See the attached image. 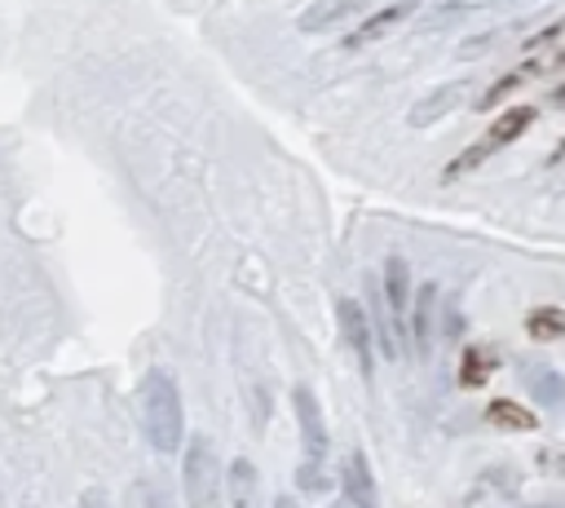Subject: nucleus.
I'll return each instance as SVG.
<instances>
[{
	"instance_id": "7ed1b4c3",
	"label": "nucleus",
	"mask_w": 565,
	"mask_h": 508,
	"mask_svg": "<svg viewBox=\"0 0 565 508\" xmlns=\"http://www.w3.org/2000/svg\"><path fill=\"white\" fill-rule=\"evenodd\" d=\"M181 486H185V504L190 508H212L216 490H221V464L207 437H190L185 442V459H181Z\"/></svg>"
},
{
	"instance_id": "20e7f679",
	"label": "nucleus",
	"mask_w": 565,
	"mask_h": 508,
	"mask_svg": "<svg viewBox=\"0 0 565 508\" xmlns=\"http://www.w3.org/2000/svg\"><path fill=\"white\" fill-rule=\"evenodd\" d=\"M335 318H340V331H344V340H349L362 375H371V327H366L362 305L353 296H344V300H335Z\"/></svg>"
},
{
	"instance_id": "ddd939ff",
	"label": "nucleus",
	"mask_w": 565,
	"mask_h": 508,
	"mask_svg": "<svg viewBox=\"0 0 565 508\" xmlns=\"http://www.w3.org/2000/svg\"><path fill=\"white\" fill-rule=\"evenodd\" d=\"M494 367H499V353H494L490 345H468V349H463V362H459V384H463V389H477V384L490 380Z\"/></svg>"
},
{
	"instance_id": "2eb2a0df",
	"label": "nucleus",
	"mask_w": 565,
	"mask_h": 508,
	"mask_svg": "<svg viewBox=\"0 0 565 508\" xmlns=\"http://www.w3.org/2000/svg\"><path fill=\"white\" fill-rule=\"evenodd\" d=\"M525 331H530V340H556V336H565V309H556V305L530 309Z\"/></svg>"
},
{
	"instance_id": "a211bd4d",
	"label": "nucleus",
	"mask_w": 565,
	"mask_h": 508,
	"mask_svg": "<svg viewBox=\"0 0 565 508\" xmlns=\"http://www.w3.org/2000/svg\"><path fill=\"white\" fill-rule=\"evenodd\" d=\"M490 4H503V0H441L433 9V22H446L455 13H477V9H490Z\"/></svg>"
},
{
	"instance_id": "5701e85b",
	"label": "nucleus",
	"mask_w": 565,
	"mask_h": 508,
	"mask_svg": "<svg viewBox=\"0 0 565 508\" xmlns=\"http://www.w3.org/2000/svg\"><path fill=\"white\" fill-rule=\"evenodd\" d=\"M331 508H358V504H349V499H340V504H331Z\"/></svg>"
},
{
	"instance_id": "aec40b11",
	"label": "nucleus",
	"mask_w": 565,
	"mask_h": 508,
	"mask_svg": "<svg viewBox=\"0 0 565 508\" xmlns=\"http://www.w3.org/2000/svg\"><path fill=\"white\" fill-rule=\"evenodd\" d=\"M75 508H110V499H106V490H97V486H88L84 495H79V504Z\"/></svg>"
},
{
	"instance_id": "393cba45",
	"label": "nucleus",
	"mask_w": 565,
	"mask_h": 508,
	"mask_svg": "<svg viewBox=\"0 0 565 508\" xmlns=\"http://www.w3.org/2000/svg\"><path fill=\"white\" fill-rule=\"evenodd\" d=\"M539 508H561V504H539Z\"/></svg>"
},
{
	"instance_id": "4be33fe9",
	"label": "nucleus",
	"mask_w": 565,
	"mask_h": 508,
	"mask_svg": "<svg viewBox=\"0 0 565 508\" xmlns=\"http://www.w3.org/2000/svg\"><path fill=\"white\" fill-rule=\"evenodd\" d=\"M552 163H565V137H561V146L552 150Z\"/></svg>"
},
{
	"instance_id": "6ab92c4d",
	"label": "nucleus",
	"mask_w": 565,
	"mask_h": 508,
	"mask_svg": "<svg viewBox=\"0 0 565 508\" xmlns=\"http://www.w3.org/2000/svg\"><path fill=\"white\" fill-rule=\"evenodd\" d=\"M296 486H300L305 495H318V490H327L331 481H327V473L318 468V459H309V464H300V468H296Z\"/></svg>"
},
{
	"instance_id": "4468645a",
	"label": "nucleus",
	"mask_w": 565,
	"mask_h": 508,
	"mask_svg": "<svg viewBox=\"0 0 565 508\" xmlns=\"http://www.w3.org/2000/svg\"><path fill=\"white\" fill-rule=\"evenodd\" d=\"M486 420H490L494 428H512V433H530V428L539 424L534 411H525V406H516V402H508V398H494V402L486 406Z\"/></svg>"
},
{
	"instance_id": "6e6552de",
	"label": "nucleus",
	"mask_w": 565,
	"mask_h": 508,
	"mask_svg": "<svg viewBox=\"0 0 565 508\" xmlns=\"http://www.w3.org/2000/svg\"><path fill=\"white\" fill-rule=\"evenodd\" d=\"M371 0H313L300 18H296V27L300 31H331V27H340V22H349L353 13H362Z\"/></svg>"
},
{
	"instance_id": "39448f33",
	"label": "nucleus",
	"mask_w": 565,
	"mask_h": 508,
	"mask_svg": "<svg viewBox=\"0 0 565 508\" xmlns=\"http://www.w3.org/2000/svg\"><path fill=\"white\" fill-rule=\"evenodd\" d=\"M463 93H468V84H463V80H455V84H441V88L424 93V97L406 110V124H411V128H428V124H437L441 115H450V110L463 102Z\"/></svg>"
},
{
	"instance_id": "9d476101",
	"label": "nucleus",
	"mask_w": 565,
	"mask_h": 508,
	"mask_svg": "<svg viewBox=\"0 0 565 508\" xmlns=\"http://www.w3.org/2000/svg\"><path fill=\"white\" fill-rule=\"evenodd\" d=\"M384 300H388V314L397 322H406V314H411V269H406L402 256L384 261Z\"/></svg>"
},
{
	"instance_id": "0eeeda50",
	"label": "nucleus",
	"mask_w": 565,
	"mask_h": 508,
	"mask_svg": "<svg viewBox=\"0 0 565 508\" xmlns=\"http://www.w3.org/2000/svg\"><path fill=\"white\" fill-rule=\"evenodd\" d=\"M291 402H296V420H300V442H305L309 459H322V455H327V424H322V411H318L313 393H309V389H296V393H291Z\"/></svg>"
},
{
	"instance_id": "b1692460",
	"label": "nucleus",
	"mask_w": 565,
	"mask_h": 508,
	"mask_svg": "<svg viewBox=\"0 0 565 508\" xmlns=\"http://www.w3.org/2000/svg\"><path fill=\"white\" fill-rule=\"evenodd\" d=\"M556 102H565V84H561V88H556Z\"/></svg>"
},
{
	"instance_id": "423d86ee",
	"label": "nucleus",
	"mask_w": 565,
	"mask_h": 508,
	"mask_svg": "<svg viewBox=\"0 0 565 508\" xmlns=\"http://www.w3.org/2000/svg\"><path fill=\"white\" fill-rule=\"evenodd\" d=\"M415 13V0H393L388 9H380V13H371L362 27H353L349 35H344V49H362V44H375V40H384L397 22H406Z\"/></svg>"
},
{
	"instance_id": "9b49d317",
	"label": "nucleus",
	"mask_w": 565,
	"mask_h": 508,
	"mask_svg": "<svg viewBox=\"0 0 565 508\" xmlns=\"http://www.w3.org/2000/svg\"><path fill=\"white\" fill-rule=\"evenodd\" d=\"M433 309H437V287H433V283H424V287H419V296H415V305H411V336H415L419 358L433 349Z\"/></svg>"
},
{
	"instance_id": "412c9836",
	"label": "nucleus",
	"mask_w": 565,
	"mask_h": 508,
	"mask_svg": "<svg viewBox=\"0 0 565 508\" xmlns=\"http://www.w3.org/2000/svg\"><path fill=\"white\" fill-rule=\"evenodd\" d=\"M274 508H300V504H296V499H287V495H278V499H274Z\"/></svg>"
},
{
	"instance_id": "f3484780",
	"label": "nucleus",
	"mask_w": 565,
	"mask_h": 508,
	"mask_svg": "<svg viewBox=\"0 0 565 508\" xmlns=\"http://www.w3.org/2000/svg\"><path fill=\"white\" fill-rule=\"evenodd\" d=\"M530 393L543 402V406H561L565 402V380L556 371H534L530 375Z\"/></svg>"
},
{
	"instance_id": "dca6fc26",
	"label": "nucleus",
	"mask_w": 565,
	"mask_h": 508,
	"mask_svg": "<svg viewBox=\"0 0 565 508\" xmlns=\"http://www.w3.org/2000/svg\"><path fill=\"white\" fill-rule=\"evenodd\" d=\"M128 508H172V495L159 477H137L128 486Z\"/></svg>"
},
{
	"instance_id": "1a4fd4ad",
	"label": "nucleus",
	"mask_w": 565,
	"mask_h": 508,
	"mask_svg": "<svg viewBox=\"0 0 565 508\" xmlns=\"http://www.w3.org/2000/svg\"><path fill=\"white\" fill-rule=\"evenodd\" d=\"M344 499L358 508H380L375 477H371V464L362 451H349V459H344Z\"/></svg>"
},
{
	"instance_id": "f03ea898",
	"label": "nucleus",
	"mask_w": 565,
	"mask_h": 508,
	"mask_svg": "<svg viewBox=\"0 0 565 508\" xmlns=\"http://www.w3.org/2000/svg\"><path fill=\"white\" fill-rule=\"evenodd\" d=\"M530 124H534V106H512V110H508V115H499V119H494V124H490V128H486V133H481L463 155H455V163H450L441 177H446V181H455V177L472 172V168H477V163H486L494 150H503L508 141H516Z\"/></svg>"
},
{
	"instance_id": "f257e3e1",
	"label": "nucleus",
	"mask_w": 565,
	"mask_h": 508,
	"mask_svg": "<svg viewBox=\"0 0 565 508\" xmlns=\"http://www.w3.org/2000/svg\"><path fill=\"white\" fill-rule=\"evenodd\" d=\"M141 428H146V442H150L159 455H172V451L181 446L185 411H181L177 380H172L163 367H150V371L141 375Z\"/></svg>"
},
{
	"instance_id": "f8f14e48",
	"label": "nucleus",
	"mask_w": 565,
	"mask_h": 508,
	"mask_svg": "<svg viewBox=\"0 0 565 508\" xmlns=\"http://www.w3.org/2000/svg\"><path fill=\"white\" fill-rule=\"evenodd\" d=\"M225 490H230V508H256V490H260V481H256L252 459H234V464H230V473H225Z\"/></svg>"
}]
</instances>
